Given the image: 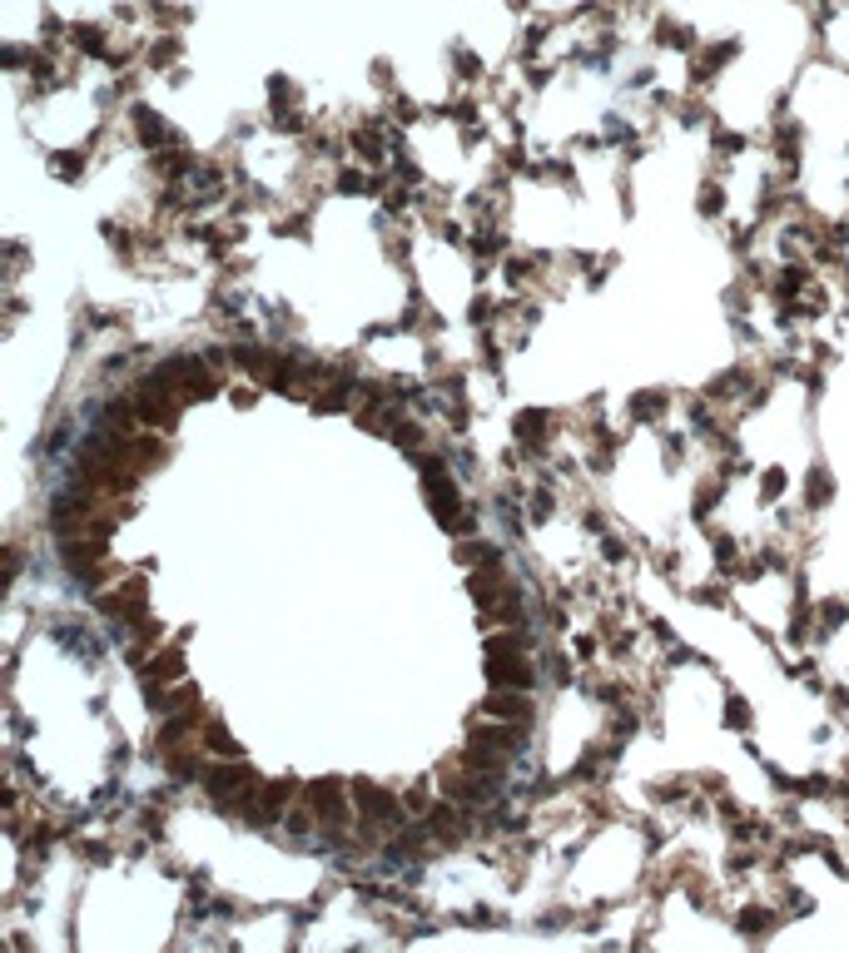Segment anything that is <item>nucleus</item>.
<instances>
[{
  "instance_id": "f3484780",
  "label": "nucleus",
  "mask_w": 849,
  "mask_h": 953,
  "mask_svg": "<svg viewBox=\"0 0 849 953\" xmlns=\"http://www.w3.org/2000/svg\"><path fill=\"white\" fill-rule=\"evenodd\" d=\"M199 745H204L209 755H219V760H244V745L229 735V725H224L219 715H209V720L199 725Z\"/></svg>"
},
{
  "instance_id": "a211bd4d",
  "label": "nucleus",
  "mask_w": 849,
  "mask_h": 953,
  "mask_svg": "<svg viewBox=\"0 0 849 953\" xmlns=\"http://www.w3.org/2000/svg\"><path fill=\"white\" fill-rule=\"evenodd\" d=\"M542 269H547V254H507L502 259V278L512 293L532 288V278H542Z\"/></svg>"
},
{
  "instance_id": "7c9ffc66",
  "label": "nucleus",
  "mask_w": 849,
  "mask_h": 953,
  "mask_svg": "<svg viewBox=\"0 0 849 953\" xmlns=\"http://www.w3.org/2000/svg\"><path fill=\"white\" fill-rule=\"evenodd\" d=\"M691 601L696 606H715V611H730V586L725 581H706V586L691 591Z\"/></svg>"
},
{
  "instance_id": "f03ea898",
  "label": "nucleus",
  "mask_w": 849,
  "mask_h": 953,
  "mask_svg": "<svg viewBox=\"0 0 849 953\" xmlns=\"http://www.w3.org/2000/svg\"><path fill=\"white\" fill-rule=\"evenodd\" d=\"M348 790H353V810H358V819H368V824H383L388 834L398 829V824H408V810H403V795H393L388 785H378V780H348Z\"/></svg>"
},
{
  "instance_id": "4be33fe9",
  "label": "nucleus",
  "mask_w": 849,
  "mask_h": 953,
  "mask_svg": "<svg viewBox=\"0 0 849 953\" xmlns=\"http://www.w3.org/2000/svg\"><path fill=\"white\" fill-rule=\"evenodd\" d=\"M303 800V780L298 775H279V780H264V805L274 815H288L293 805Z\"/></svg>"
},
{
  "instance_id": "a19ab883",
  "label": "nucleus",
  "mask_w": 849,
  "mask_h": 953,
  "mask_svg": "<svg viewBox=\"0 0 849 953\" xmlns=\"http://www.w3.org/2000/svg\"><path fill=\"white\" fill-rule=\"evenodd\" d=\"M661 452H666V462H681V457H686V432H666Z\"/></svg>"
},
{
  "instance_id": "5701e85b",
  "label": "nucleus",
  "mask_w": 849,
  "mask_h": 953,
  "mask_svg": "<svg viewBox=\"0 0 849 953\" xmlns=\"http://www.w3.org/2000/svg\"><path fill=\"white\" fill-rule=\"evenodd\" d=\"M423 437H427V427L418 422V417H408V412H403V417H398V422L388 427V442H393V447H398L403 457H418V452H427V442H423Z\"/></svg>"
},
{
  "instance_id": "ddd939ff",
  "label": "nucleus",
  "mask_w": 849,
  "mask_h": 953,
  "mask_svg": "<svg viewBox=\"0 0 849 953\" xmlns=\"http://www.w3.org/2000/svg\"><path fill=\"white\" fill-rule=\"evenodd\" d=\"M467 254H472V264H497L512 254V239L502 234V224H477L467 234Z\"/></svg>"
},
{
  "instance_id": "7ed1b4c3",
  "label": "nucleus",
  "mask_w": 849,
  "mask_h": 953,
  "mask_svg": "<svg viewBox=\"0 0 849 953\" xmlns=\"http://www.w3.org/2000/svg\"><path fill=\"white\" fill-rule=\"evenodd\" d=\"M95 611L110 616L115 626H135L149 616V586H144V571H135L125 586H105L95 591Z\"/></svg>"
},
{
  "instance_id": "423d86ee",
  "label": "nucleus",
  "mask_w": 849,
  "mask_h": 953,
  "mask_svg": "<svg viewBox=\"0 0 849 953\" xmlns=\"http://www.w3.org/2000/svg\"><path fill=\"white\" fill-rule=\"evenodd\" d=\"M512 437H517V447H527L532 457H547V452H552V437H557V412L522 408L512 417Z\"/></svg>"
},
{
  "instance_id": "393cba45",
  "label": "nucleus",
  "mask_w": 849,
  "mask_h": 953,
  "mask_svg": "<svg viewBox=\"0 0 849 953\" xmlns=\"http://www.w3.org/2000/svg\"><path fill=\"white\" fill-rule=\"evenodd\" d=\"M835 502V477L825 472V467H815L810 477H805V512H820V507H830Z\"/></svg>"
},
{
  "instance_id": "2eb2a0df",
  "label": "nucleus",
  "mask_w": 849,
  "mask_h": 953,
  "mask_svg": "<svg viewBox=\"0 0 849 953\" xmlns=\"http://www.w3.org/2000/svg\"><path fill=\"white\" fill-rule=\"evenodd\" d=\"M452 556H457V566H467V571L507 566V551L497 542H487V537H462V542H452Z\"/></svg>"
},
{
  "instance_id": "aec40b11",
  "label": "nucleus",
  "mask_w": 849,
  "mask_h": 953,
  "mask_svg": "<svg viewBox=\"0 0 849 953\" xmlns=\"http://www.w3.org/2000/svg\"><path fill=\"white\" fill-rule=\"evenodd\" d=\"M264 105H269V115L303 110V90H298V80H293V75H269V85H264Z\"/></svg>"
},
{
  "instance_id": "2f4dec72",
  "label": "nucleus",
  "mask_w": 849,
  "mask_h": 953,
  "mask_svg": "<svg viewBox=\"0 0 849 953\" xmlns=\"http://www.w3.org/2000/svg\"><path fill=\"white\" fill-rule=\"evenodd\" d=\"M497 313H502V308H497L487 293H477V298L467 303V323H472V328H492V323H497Z\"/></svg>"
},
{
  "instance_id": "cd10ccee",
  "label": "nucleus",
  "mask_w": 849,
  "mask_h": 953,
  "mask_svg": "<svg viewBox=\"0 0 849 953\" xmlns=\"http://www.w3.org/2000/svg\"><path fill=\"white\" fill-rule=\"evenodd\" d=\"M636 730H641V715H636L631 705H616V710H611V720H606V735L626 745V740H631Z\"/></svg>"
},
{
  "instance_id": "bb28decb",
  "label": "nucleus",
  "mask_w": 849,
  "mask_h": 953,
  "mask_svg": "<svg viewBox=\"0 0 849 953\" xmlns=\"http://www.w3.org/2000/svg\"><path fill=\"white\" fill-rule=\"evenodd\" d=\"M308 229H313V214H308V209H283V214H274V234H279V239H308Z\"/></svg>"
},
{
  "instance_id": "f704fd0d",
  "label": "nucleus",
  "mask_w": 849,
  "mask_h": 953,
  "mask_svg": "<svg viewBox=\"0 0 849 953\" xmlns=\"http://www.w3.org/2000/svg\"><path fill=\"white\" fill-rule=\"evenodd\" d=\"M845 621H849V601H820V636H830Z\"/></svg>"
},
{
  "instance_id": "0eeeda50",
  "label": "nucleus",
  "mask_w": 849,
  "mask_h": 953,
  "mask_svg": "<svg viewBox=\"0 0 849 953\" xmlns=\"http://www.w3.org/2000/svg\"><path fill=\"white\" fill-rule=\"evenodd\" d=\"M184 55H189V45H184V35L179 30H154L149 40H144V70L149 75H174V70H184Z\"/></svg>"
},
{
  "instance_id": "c9c22d12",
  "label": "nucleus",
  "mask_w": 849,
  "mask_h": 953,
  "mask_svg": "<svg viewBox=\"0 0 849 953\" xmlns=\"http://www.w3.org/2000/svg\"><path fill=\"white\" fill-rule=\"evenodd\" d=\"M547 681L552 685H571L576 676H571V656L566 651H547Z\"/></svg>"
},
{
  "instance_id": "37998d69",
  "label": "nucleus",
  "mask_w": 849,
  "mask_h": 953,
  "mask_svg": "<svg viewBox=\"0 0 849 953\" xmlns=\"http://www.w3.org/2000/svg\"><path fill=\"white\" fill-rule=\"evenodd\" d=\"M25 264H30V249H25V244H10V273H20Z\"/></svg>"
},
{
  "instance_id": "9d476101",
  "label": "nucleus",
  "mask_w": 849,
  "mask_h": 953,
  "mask_svg": "<svg viewBox=\"0 0 849 953\" xmlns=\"http://www.w3.org/2000/svg\"><path fill=\"white\" fill-rule=\"evenodd\" d=\"M477 715H492V720H517V725H532L537 720V700H532V690H492L482 705H477Z\"/></svg>"
},
{
  "instance_id": "6ab92c4d",
  "label": "nucleus",
  "mask_w": 849,
  "mask_h": 953,
  "mask_svg": "<svg viewBox=\"0 0 849 953\" xmlns=\"http://www.w3.org/2000/svg\"><path fill=\"white\" fill-rule=\"evenodd\" d=\"M671 408H676V398H671L666 388H646V393H631L626 417H631V422H661Z\"/></svg>"
},
{
  "instance_id": "473e14b6",
  "label": "nucleus",
  "mask_w": 849,
  "mask_h": 953,
  "mask_svg": "<svg viewBox=\"0 0 849 953\" xmlns=\"http://www.w3.org/2000/svg\"><path fill=\"white\" fill-rule=\"evenodd\" d=\"M790 492V477L780 472V467H770V472H760V502H780Z\"/></svg>"
},
{
  "instance_id": "dca6fc26",
  "label": "nucleus",
  "mask_w": 849,
  "mask_h": 953,
  "mask_svg": "<svg viewBox=\"0 0 849 953\" xmlns=\"http://www.w3.org/2000/svg\"><path fill=\"white\" fill-rule=\"evenodd\" d=\"M780 924H785V914H780V909H765V904H745V909H740V919H735L740 939H755V944H765Z\"/></svg>"
},
{
  "instance_id": "79ce46f5",
  "label": "nucleus",
  "mask_w": 849,
  "mask_h": 953,
  "mask_svg": "<svg viewBox=\"0 0 849 953\" xmlns=\"http://www.w3.org/2000/svg\"><path fill=\"white\" fill-rule=\"evenodd\" d=\"M581 532H586V537H606V512H586V517H581Z\"/></svg>"
},
{
  "instance_id": "412c9836",
  "label": "nucleus",
  "mask_w": 849,
  "mask_h": 953,
  "mask_svg": "<svg viewBox=\"0 0 849 953\" xmlns=\"http://www.w3.org/2000/svg\"><path fill=\"white\" fill-rule=\"evenodd\" d=\"M100 234H105V244H110V254L120 259V264H135L144 249H140V234L130 229V224H120V219H105L100 224Z\"/></svg>"
},
{
  "instance_id": "f8f14e48",
  "label": "nucleus",
  "mask_w": 849,
  "mask_h": 953,
  "mask_svg": "<svg viewBox=\"0 0 849 953\" xmlns=\"http://www.w3.org/2000/svg\"><path fill=\"white\" fill-rule=\"evenodd\" d=\"M90 159H95V149H90V144H80V149H55V154L45 159V174H50L55 184H85Z\"/></svg>"
},
{
  "instance_id": "f257e3e1",
  "label": "nucleus",
  "mask_w": 849,
  "mask_h": 953,
  "mask_svg": "<svg viewBox=\"0 0 849 953\" xmlns=\"http://www.w3.org/2000/svg\"><path fill=\"white\" fill-rule=\"evenodd\" d=\"M184 393L179 388H169V383H159V378H149L144 373L140 388H135V412H140V427H154V432H174L179 427V417H184Z\"/></svg>"
},
{
  "instance_id": "20e7f679",
  "label": "nucleus",
  "mask_w": 849,
  "mask_h": 953,
  "mask_svg": "<svg viewBox=\"0 0 849 953\" xmlns=\"http://www.w3.org/2000/svg\"><path fill=\"white\" fill-rule=\"evenodd\" d=\"M303 805L318 815V824H348V810H353V790H348V780H338V775H323V780H308V785H303Z\"/></svg>"
},
{
  "instance_id": "9b49d317",
  "label": "nucleus",
  "mask_w": 849,
  "mask_h": 953,
  "mask_svg": "<svg viewBox=\"0 0 849 953\" xmlns=\"http://www.w3.org/2000/svg\"><path fill=\"white\" fill-rule=\"evenodd\" d=\"M189 676V661H184V646H159L149 661L140 666V685H179Z\"/></svg>"
},
{
  "instance_id": "58836bf2",
  "label": "nucleus",
  "mask_w": 849,
  "mask_h": 953,
  "mask_svg": "<svg viewBox=\"0 0 849 953\" xmlns=\"http://www.w3.org/2000/svg\"><path fill=\"white\" fill-rule=\"evenodd\" d=\"M383 249H388V259H393V264H408L413 239H408V234H388V244H383Z\"/></svg>"
},
{
  "instance_id": "6e6552de",
  "label": "nucleus",
  "mask_w": 849,
  "mask_h": 953,
  "mask_svg": "<svg viewBox=\"0 0 849 953\" xmlns=\"http://www.w3.org/2000/svg\"><path fill=\"white\" fill-rule=\"evenodd\" d=\"M651 45L656 50H666V55H696V45H701V35L686 25V20H676V15H666V10H656V20H651Z\"/></svg>"
},
{
  "instance_id": "a878e982",
  "label": "nucleus",
  "mask_w": 849,
  "mask_h": 953,
  "mask_svg": "<svg viewBox=\"0 0 849 953\" xmlns=\"http://www.w3.org/2000/svg\"><path fill=\"white\" fill-rule=\"evenodd\" d=\"M696 214H701V219H720V214H725V179L710 174L706 184L696 189Z\"/></svg>"
},
{
  "instance_id": "4468645a",
  "label": "nucleus",
  "mask_w": 849,
  "mask_h": 953,
  "mask_svg": "<svg viewBox=\"0 0 849 953\" xmlns=\"http://www.w3.org/2000/svg\"><path fill=\"white\" fill-rule=\"evenodd\" d=\"M50 631H55V641H60L70 656H85V661H95V656H100L95 631H90L85 621H75V616H55V621H50Z\"/></svg>"
},
{
  "instance_id": "72a5a7b5",
  "label": "nucleus",
  "mask_w": 849,
  "mask_h": 953,
  "mask_svg": "<svg viewBox=\"0 0 849 953\" xmlns=\"http://www.w3.org/2000/svg\"><path fill=\"white\" fill-rule=\"evenodd\" d=\"M750 720H755V715H750V700H745V695H725V725H730V730H750Z\"/></svg>"
},
{
  "instance_id": "b1692460",
  "label": "nucleus",
  "mask_w": 849,
  "mask_h": 953,
  "mask_svg": "<svg viewBox=\"0 0 849 953\" xmlns=\"http://www.w3.org/2000/svg\"><path fill=\"white\" fill-rule=\"evenodd\" d=\"M626 447V437L621 432H596L591 437V452H586V462H591V472H611V462H616V452Z\"/></svg>"
},
{
  "instance_id": "e433bc0d",
  "label": "nucleus",
  "mask_w": 849,
  "mask_h": 953,
  "mask_svg": "<svg viewBox=\"0 0 849 953\" xmlns=\"http://www.w3.org/2000/svg\"><path fill=\"white\" fill-rule=\"evenodd\" d=\"M601 561H606V566H626V561H631V546L621 542V537H601Z\"/></svg>"
},
{
  "instance_id": "4c0bfd02",
  "label": "nucleus",
  "mask_w": 849,
  "mask_h": 953,
  "mask_svg": "<svg viewBox=\"0 0 849 953\" xmlns=\"http://www.w3.org/2000/svg\"><path fill=\"white\" fill-rule=\"evenodd\" d=\"M552 512H557V497H552V487L532 492V522H552Z\"/></svg>"
},
{
  "instance_id": "ea45409f",
  "label": "nucleus",
  "mask_w": 849,
  "mask_h": 953,
  "mask_svg": "<svg viewBox=\"0 0 849 953\" xmlns=\"http://www.w3.org/2000/svg\"><path fill=\"white\" fill-rule=\"evenodd\" d=\"M229 403H234V408H254V403H259V388H254V383H244V388L234 383V388H229Z\"/></svg>"
},
{
  "instance_id": "c85d7f7f",
  "label": "nucleus",
  "mask_w": 849,
  "mask_h": 953,
  "mask_svg": "<svg viewBox=\"0 0 849 953\" xmlns=\"http://www.w3.org/2000/svg\"><path fill=\"white\" fill-rule=\"evenodd\" d=\"M75 854H80L90 869H105V864L115 859V844H110V839H75Z\"/></svg>"
},
{
  "instance_id": "c03bdc74",
  "label": "nucleus",
  "mask_w": 849,
  "mask_h": 953,
  "mask_svg": "<svg viewBox=\"0 0 849 953\" xmlns=\"http://www.w3.org/2000/svg\"><path fill=\"white\" fill-rule=\"evenodd\" d=\"M576 656L591 661V656H596V636H576Z\"/></svg>"
},
{
  "instance_id": "1a4fd4ad",
  "label": "nucleus",
  "mask_w": 849,
  "mask_h": 953,
  "mask_svg": "<svg viewBox=\"0 0 849 953\" xmlns=\"http://www.w3.org/2000/svg\"><path fill=\"white\" fill-rule=\"evenodd\" d=\"M522 581L512 576V566H482V571H472L467 576V591H472V601H477V611H492L507 591H517Z\"/></svg>"
},
{
  "instance_id": "c756f323",
  "label": "nucleus",
  "mask_w": 849,
  "mask_h": 953,
  "mask_svg": "<svg viewBox=\"0 0 849 953\" xmlns=\"http://www.w3.org/2000/svg\"><path fill=\"white\" fill-rule=\"evenodd\" d=\"M437 800H432V780H413L408 790H403V810L408 815H427Z\"/></svg>"
},
{
  "instance_id": "39448f33",
  "label": "nucleus",
  "mask_w": 849,
  "mask_h": 953,
  "mask_svg": "<svg viewBox=\"0 0 849 953\" xmlns=\"http://www.w3.org/2000/svg\"><path fill=\"white\" fill-rule=\"evenodd\" d=\"M467 740L472 745H482V750H497V755H522L527 745H532V725H517V720H472L467 725Z\"/></svg>"
}]
</instances>
